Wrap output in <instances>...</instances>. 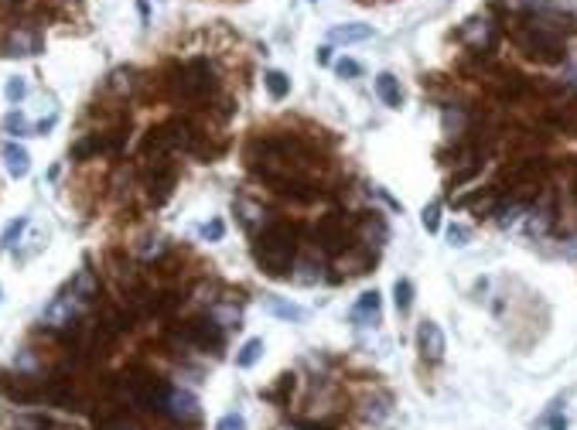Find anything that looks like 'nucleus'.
<instances>
[{
  "mask_svg": "<svg viewBox=\"0 0 577 430\" xmlns=\"http://www.w3.org/2000/svg\"><path fill=\"white\" fill-rule=\"evenodd\" d=\"M379 304H383L379 294L366 291L362 297H359V304L352 308V321H359V325H362V321H376V318H379Z\"/></svg>",
  "mask_w": 577,
  "mask_h": 430,
  "instance_id": "8",
  "label": "nucleus"
},
{
  "mask_svg": "<svg viewBox=\"0 0 577 430\" xmlns=\"http://www.w3.org/2000/svg\"><path fill=\"white\" fill-rule=\"evenodd\" d=\"M185 338L195 342L198 349H222V332H219L215 321H192L185 328Z\"/></svg>",
  "mask_w": 577,
  "mask_h": 430,
  "instance_id": "5",
  "label": "nucleus"
},
{
  "mask_svg": "<svg viewBox=\"0 0 577 430\" xmlns=\"http://www.w3.org/2000/svg\"><path fill=\"white\" fill-rule=\"evenodd\" d=\"M554 430H567V420H564V417H554Z\"/></svg>",
  "mask_w": 577,
  "mask_h": 430,
  "instance_id": "26",
  "label": "nucleus"
},
{
  "mask_svg": "<svg viewBox=\"0 0 577 430\" xmlns=\"http://www.w3.org/2000/svg\"><path fill=\"white\" fill-rule=\"evenodd\" d=\"M321 239H325L328 250H342L345 246V226L338 219H325L321 222Z\"/></svg>",
  "mask_w": 577,
  "mask_h": 430,
  "instance_id": "10",
  "label": "nucleus"
},
{
  "mask_svg": "<svg viewBox=\"0 0 577 430\" xmlns=\"http://www.w3.org/2000/svg\"><path fill=\"white\" fill-rule=\"evenodd\" d=\"M417 345H421V355L427 362H441L444 359V332L434 325V321H421V328H417Z\"/></svg>",
  "mask_w": 577,
  "mask_h": 430,
  "instance_id": "3",
  "label": "nucleus"
},
{
  "mask_svg": "<svg viewBox=\"0 0 577 430\" xmlns=\"http://www.w3.org/2000/svg\"><path fill=\"white\" fill-rule=\"evenodd\" d=\"M4 168H7V175L14 178V181L28 178V171H31V154L21 147L18 140H11V144L4 147Z\"/></svg>",
  "mask_w": 577,
  "mask_h": 430,
  "instance_id": "6",
  "label": "nucleus"
},
{
  "mask_svg": "<svg viewBox=\"0 0 577 430\" xmlns=\"http://www.w3.org/2000/svg\"><path fill=\"white\" fill-rule=\"evenodd\" d=\"M161 410H168V417H174V420H195L198 417V400L188 390H168Z\"/></svg>",
  "mask_w": 577,
  "mask_h": 430,
  "instance_id": "2",
  "label": "nucleus"
},
{
  "mask_svg": "<svg viewBox=\"0 0 577 430\" xmlns=\"http://www.w3.org/2000/svg\"><path fill=\"white\" fill-rule=\"evenodd\" d=\"M4 96H7V103H14V106H18L21 99L28 96V82H24L21 76L7 79V86H4Z\"/></svg>",
  "mask_w": 577,
  "mask_h": 430,
  "instance_id": "18",
  "label": "nucleus"
},
{
  "mask_svg": "<svg viewBox=\"0 0 577 430\" xmlns=\"http://www.w3.org/2000/svg\"><path fill=\"white\" fill-rule=\"evenodd\" d=\"M328 38L335 41V45L366 41V38H372V28H369V24H338V28H331V35H328Z\"/></svg>",
  "mask_w": 577,
  "mask_h": 430,
  "instance_id": "9",
  "label": "nucleus"
},
{
  "mask_svg": "<svg viewBox=\"0 0 577 430\" xmlns=\"http://www.w3.org/2000/svg\"><path fill=\"white\" fill-rule=\"evenodd\" d=\"M362 417H366L369 424H379V420H386V417H389V400H386V396H376V400H369L366 410H362Z\"/></svg>",
  "mask_w": 577,
  "mask_h": 430,
  "instance_id": "17",
  "label": "nucleus"
},
{
  "mask_svg": "<svg viewBox=\"0 0 577 430\" xmlns=\"http://www.w3.org/2000/svg\"><path fill=\"white\" fill-rule=\"evenodd\" d=\"M270 311L280 314V318H287V321H304V318H308V311H304V308L287 304V301H280V297H270Z\"/></svg>",
  "mask_w": 577,
  "mask_h": 430,
  "instance_id": "14",
  "label": "nucleus"
},
{
  "mask_svg": "<svg viewBox=\"0 0 577 430\" xmlns=\"http://www.w3.org/2000/svg\"><path fill=\"white\" fill-rule=\"evenodd\" d=\"M24 229H28V219H24V215L11 219V222H7V229H4V236H0V250H14Z\"/></svg>",
  "mask_w": 577,
  "mask_h": 430,
  "instance_id": "12",
  "label": "nucleus"
},
{
  "mask_svg": "<svg viewBox=\"0 0 577 430\" xmlns=\"http://www.w3.org/2000/svg\"><path fill=\"white\" fill-rule=\"evenodd\" d=\"M314 59H318V65H328V62H331V48H328V45H325V48H318V55H314Z\"/></svg>",
  "mask_w": 577,
  "mask_h": 430,
  "instance_id": "25",
  "label": "nucleus"
},
{
  "mask_svg": "<svg viewBox=\"0 0 577 430\" xmlns=\"http://www.w3.org/2000/svg\"><path fill=\"white\" fill-rule=\"evenodd\" d=\"M260 359H263V338H250V342L239 349V355H236V366H239V369H253Z\"/></svg>",
  "mask_w": 577,
  "mask_h": 430,
  "instance_id": "11",
  "label": "nucleus"
},
{
  "mask_svg": "<svg viewBox=\"0 0 577 430\" xmlns=\"http://www.w3.org/2000/svg\"><path fill=\"white\" fill-rule=\"evenodd\" d=\"M0 294H4V291H0Z\"/></svg>",
  "mask_w": 577,
  "mask_h": 430,
  "instance_id": "27",
  "label": "nucleus"
},
{
  "mask_svg": "<svg viewBox=\"0 0 577 430\" xmlns=\"http://www.w3.org/2000/svg\"><path fill=\"white\" fill-rule=\"evenodd\" d=\"M447 239H451V246H464L468 229H464V226H451V229H447Z\"/></svg>",
  "mask_w": 577,
  "mask_h": 430,
  "instance_id": "24",
  "label": "nucleus"
},
{
  "mask_svg": "<svg viewBox=\"0 0 577 430\" xmlns=\"http://www.w3.org/2000/svg\"><path fill=\"white\" fill-rule=\"evenodd\" d=\"M7 55H14V59H28V55H38L41 52V35L38 31H28V28H18V31H11V38H7Z\"/></svg>",
  "mask_w": 577,
  "mask_h": 430,
  "instance_id": "4",
  "label": "nucleus"
},
{
  "mask_svg": "<svg viewBox=\"0 0 577 430\" xmlns=\"http://www.w3.org/2000/svg\"><path fill=\"white\" fill-rule=\"evenodd\" d=\"M550 226H554V209L539 205V209H533V212H530V233H533V236H543Z\"/></svg>",
  "mask_w": 577,
  "mask_h": 430,
  "instance_id": "13",
  "label": "nucleus"
},
{
  "mask_svg": "<svg viewBox=\"0 0 577 430\" xmlns=\"http://www.w3.org/2000/svg\"><path fill=\"white\" fill-rule=\"evenodd\" d=\"M215 430H246V420H243L239 413H226V417L215 424Z\"/></svg>",
  "mask_w": 577,
  "mask_h": 430,
  "instance_id": "23",
  "label": "nucleus"
},
{
  "mask_svg": "<svg viewBox=\"0 0 577 430\" xmlns=\"http://www.w3.org/2000/svg\"><path fill=\"white\" fill-rule=\"evenodd\" d=\"M202 236H205L209 243H219V239L226 236V222H222V219H212V222H205V226H202Z\"/></svg>",
  "mask_w": 577,
  "mask_h": 430,
  "instance_id": "21",
  "label": "nucleus"
},
{
  "mask_svg": "<svg viewBox=\"0 0 577 430\" xmlns=\"http://www.w3.org/2000/svg\"><path fill=\"white\" fill-rule=\"evenodd\" d=\"M421 222H423V229H427V233H438V229H441V202H430V205L423 209Z\"/></svg>",
  "mask_w": 577,
  "mask_h": 430,
  "instance_id": "19",
  "label": "nucleus"
},
{
  "mask_svg": "<svg viewBox=\"0 0 577 430\" xmlns=\"http://www.w3.org/2000/svg\"><path fill=\"white\" fill-rule=\"evenodd\" d=\"M290 260H294V233H290L287 226H270V229H263L260 243H256V263L270 277H287Z\"/></svg>",
  "mask_w": 577,
  "mask_h": 430,
  "instance_id": "1",
  "label": "nucleus"
},
{
  "mask_svg": "<svg viewBox=\"0 0 577 430\" xmlns=\"http://www.w3.org/2000/svg\"><path fill=\"white\" fill-rule=\"evenodd\" d=\"M263 82H267V89H270V96H273V99H284L290 93V79L284 76V72H277V69H273V72H267V76H263Z\"/></svg>",
  "mask_w": 577,
  "mask_h": 430,
  "instance_id": "16",
  "label": "nucleus"
},
{
  "mask_svg": "<svg viewBox=\"0 0 577 430\" xmlns=\"http://www.w3.org/2000/svg\"><path fill=\"white\" fill-rule=\"evenodd\" d=\"M335 72L342 79H355V76H362V65L352 59H342V62H335Z\"/></svg>",
  "mask_w": 577,
  "mask_h": 430,
  "instance_id": "22",
  "label": "nucleus"
},
{
  "mask_svg": "<svg viewBox=\"0 0 577 430\" xmlns=\"http://www.w3.org/2000/svg\"><path fill=\"white\" fill-rule=\"evenodd\" d=\"M393 301H396V311L400 314L410 311V304H413V284L410 280H396L393 284Z\"/></svg>",
  "mask_w": 577,
  "mask_h": 430,
  "instance_id": "15",
  "label": "nucleus"
},
{
  "mask_svg": "<svg viewBox=\"0 0 577 430\" xmlns=\"http://www.w3.org/2000/svg\"><path fill=\"white\" fill-rule=\"evenodd\" d=\"M4 127H7V134H18V137H24V134H31V123H28V117L24 113H7V120H4Z\"/></svg>",
  "mask_w": 577,
  "mask_h": 430,
  "instance_id": "20",
  "label": "nucleus"
},
{
  "mask_svg": "<svg viewBox=\"0 0 577 430\" xmlns=\"http://www.w3.org/2000/svg\"><path fill=\"white\" fill-rule=\"evenodd\" d=\"M376 93H379V99H383L389 110H400V106H404V93H400V82L389 76V72L376 76Z\"/></svg>",
  "mask_w": 577,
  "mask_h": 430,
  "instance_id": "7",
  "label": "nucleus"
}]
</instances>
